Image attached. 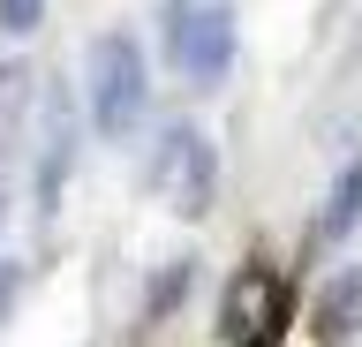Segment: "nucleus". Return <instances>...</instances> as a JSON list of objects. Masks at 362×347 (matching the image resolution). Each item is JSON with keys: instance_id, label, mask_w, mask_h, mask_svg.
<instances>
[{"instance_id": "obj_7", "label": "nucleus", "mask_w": 362, "mask_h": 347, "mask_svg": "<svg viewBox=\"0 0 362 347\" xmlns=\"http://www.w3.org/2000/svg\"><path fill=\"white\" fill-rule=\"evenodd\" d=\"M30 98H38V76L23 69V61H0V159L23 143L30 129Z\"/></svg>"}, {"instance_id": "obj_2", "label": "nucleus", "mask_w": 362, "mask_h": 347, "mask_svg": "<svg viewBox=\"0 0 362 347\" xmlns=\"http://www.w3.org/2000/svg\"><path fill=\"white\" fill-rule=\"evenodd\" d=\"M234 46H242L234 0H166V61L189 91H219L234 76Z\"/></svg>"}, {"instance_id": "obj_4", "label": "nucleus", "mask_w": 362, "mask_h": 347, "mask_svg": "<svg viewBox=\"0 0 362 347\" xmlns=\"http://www.w3.org/2000/svg\"><path fill=\"white\" fill-rule=\"evenodd\" d=\"M76 151H83L76 91H68V83H45V91H38V159H30V211H38V219L61 211L68 174H76Z\"/></svg>"}, {"instance_id": "obj_3", "label": "nucleus", "mask_w": 362, "mask_h": 347, "mask_svg": "<svg viewBox=\"0 0 362 347\" xmlns=\"http://www.w3.org/2000/svg\"><path fill=\"white\" fill-rule=\"evenodd\" d=\"M144 182H151V196L174 211V219H204V211L219 204V151H211V136H204L197 121H174V129L151 143Z\"/></svg>"}, {"instance_id": "obj_5", "label": "nucleus", "mask_w": 362, "mask_h": 347, "mask_svg": "<svg viewBox=\"0 0 362 347\" xmlns=\"http://www.w3.org/2000/svg\"><path fill=\"white\" fill-rule=\"evenodd\" d=\"M226 340H249V332H272L279 324V279L264 272V264H242L234 272V287H226Z\"/></svg>"}, {"instance_id": "obj_1", "label": "nucleus", "mask_w": 362, "mask_h": 347, "mask_svg": "<svg viewBox=\"0 0 362 347\" xmlns=\"http://www.w3.org/2000/svg\"><path fill=\"white\" fill-rule=\"evenodd\" d=\"M151 114V61L136 46V30H98L83 46V121L106 143H129Z\"/></svg>"}, {"instance_id": "obj_9", "label": "nucleus", "mask_w": 362, "mask_h": 347, "mask_svg": "<svg viewBox=\"0 0 362 347\" xmlns=\"http://www.w3.org/2000/svg\"><path fill=\"white\" fill-rule=\"evenodd\" d=\"M189 279H197V257H166V272L144 287V324H166L181 310V295H189Z\"/></svg>"}, {"instance_id": "obj_8", "label": "nucleus", "mask_w": 362, "mask_h": 347, "mask_svg": "<svg viewBox=\"0 0 362 347\" xmlns=\"http://www.w3.org/2000/svg\"><path fill=\"white\" fill-rule=\"evenodd\" d=\"M325 332L332 340L362 332V264H339V279L325 287Z\"/></svg>"}, {"instance_id": "obj_10", "label": "nucleus", "mask_w": 362, "mask_h": 347, "mask_svg": "<svg viewBox=\"0 0 362 347\" xmlns=\"http://www.w3.org/2000/svg\"><path fill=\"white\" fill-rule=\"evenodd\" d=\"M45 23V0H0V38H30Z\"/></svg>"}, {"instance_id": "obj_6", "label": "nucleus", "mask_w": 362, "mask_h": 347, "mask_svg": "<svg viewBox=\"0 0 362 347\" xmlns=\"http://www.w3.org/2000/svg\"><path fill=\"white\" fill-rule=\"evenodd\" d=\"M355 227H362V151L332 174V189H325V211H317V234H325V242H347Z\"/></svg>"}]
</instances>
